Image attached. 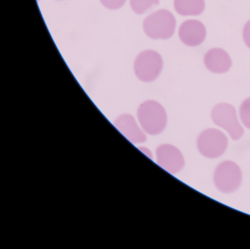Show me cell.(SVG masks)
Masks as SVG:
<instances>
[{
    "label": "cell",
    "mask_w": 250,
    "mask_h": 249,
    "mask_svg": "<svg viewBox=\"0 0 250 249\" xmlns=\"http://www.w3.org/2000/svg\"><path fill=\"white\" fill-rule=\"evenodd\" d=\"M139 124L145 133L157 136L166 128L167 115L164 107L154 100H147L139 107L137 111Z\"/></svg>",
    "instance_id": "6da1fadb"
},
{
    "label": "cell",
    "mask_w": 250,
    "mask_h": 249,
    "mask_svg": "<svg viewBox=\"0 0 250 249\" xmlns=\"http://www.w3.org/2000/svg\"><path fill=\"white\" fill-rule=\"evenodd\" d=\"M176 20L167 10L161 9L146 17L143 30L149 38L155 40L170 39L175 33Z\"/></svg>",
    "instance_id": "7a4b0ae2"
},
{
    "label": "cell",
    "mask_w": 250,
    "mask_h": 249,
    "mask_svg": "<svg viewBox=\"0 0 250 249\" xmlns=\"http://www.w3.org/2000/svg\"><path fill=\"white\" fill-rule=\"evenodd\" d=\"M163 66L162 55L156 51L147 49L137 55L134 63V71L139 80L151 83L160 75Z\"/></svg>",
    "instance_id": "3957f363"
},
{
    "label": "cell",
    "mask_w": 250,
    "mask_h": 249,
    "mask_svg": "<svg viewBox=\"0 0 250 249\" xmlns=\"http://www.w3.org/2000/svg\"><path fill=\"white\" fill-rule=\"evenodd\" d=\"M211 118L213 122L224 129L232 140H238L244 136V128L238 121L236 110L233 105L217 104L212 109Z\"/></svg>",
    "instance_id": "277c9868"
},
{
    "label": "cell",
    "mask_w": 250,
    "mask_h": 249,
    "mask_svg": "<svg viewBox=\"0 0 250 249\" xmlns=\"http://www.w3.org/2000/svg\"><path fill=\"white\" fill-rule=\"evenodd\" d=\"M242 182L241 168L232 161H224L217 165L213 173V183L223 193L229 194L236 191Z\"/></svg>",
    "instance_id": "5b68a950"
},
{
    "label": "cell",
    "mask_w": 250,
    "mask_h": 249,
    "mask_svg": "<svg viewBox=\"0 0 250 249\" xmlns=\"http://www.w3.org/2000/svg\"><path fill=\"white\" fill-rule=\"evenodd\" d=\"M228 146V137L217 129L205 130L197 139V147L203 157L215 159L222 156Z\"/></svg>",
    "instance_id": "8992f818"
},
{
    "label": "cell",
    "mask_w": 250,
    "mask_h": 249,
    "mask_svg": "<svg viewBox=\"0 0 250 249\" xmlns=\"http://www.w3.org/2000/svg\"><path fill=\"white\" fill-rule=\"evenodd\" d=\"M156 155L158 165L169 174H178L185 165L184 155L173 145H160L156 149Z\"/></svg>",
    "instance_id": "52a82bcc"
},
{
    "label": "cell",
    "mask_w": 250,
    "mask_h": 249,
    "mask_svg": "<svg viewBox=\"0 0 250 249\" xmlns=\"http://www.w3.org/2000/svg\"><path fill=\"white\" fill-rule=\"evenodd\" d=\"M114 125L133 144L143 143L147 140L144 130L130 114L120 115L114 121Z\"/></svg>",
    "instance_id": "ba28073f"
},
{
    "label": "cell",
    "mask_w": 250,
    "mask_h": 249,
    "mask_svg": "<svg viewBox=\"0 0 250 249\" xmlns=\"http://www.w3.org/2000/svg\"><path fill=\"white\" fill-rule=\"evenodd\" d=\"M206 29L201 22L195 20L184 22L178 30L181 42L188 46H200L206 38Z\"/></svg>",
    "instance_id": "9c48e42d"
},
{
    "label": "cell",
    "mask_w": 250,
    "mask_h": 249,
    "mask_svg": "<svg viewBox=\"0 0 250 249\" xmlns=\"http://www.w3.org/2000/svg\"><path fill=\"white\" fill-rule=\"evenodd\" d=\"M204 64L207 69L211 72L224 74L232 67V60L226 51L221 48H213L205 55Z\"/></svg>",
    "instance_id": "30bf717a"
},
{
    "label": "cell",
    "mask_w": 250,
    "mask_h": 249,
    "mask_svg": "<svg viewBox=\"0 0 250 249\" xmlns=\"http://www.w3.org/2000/svg\"><path fill=\"white\" fill-rule=\"evenodd\" d=\"M175 11L181 16H199L205 10V0H174Z\"/></svg>",
    "instance_id": "8fae6325"
},
{
    "label": "cell",
    "mask_w": 250,
    "mask_h": 249,
    "mask_svg": "<svg viewBox=\"0 0 250 249\" xmlns=\"http://www.w3.org/2000/svg\"><path fill=\"white\" fill-rule=\"evenodd\" d=\"M159 4V0H130L131 9L138 15L145 14Z\"/></svg>",
    "instance_id": "7c38bea8"
},
{
    "label": "cell",
    "mask_w": 250,
    "mask_h": 249,
    "mask_svg": "<svg viewBox=\"0 0 250 249\" xmlns=\"http://www.w3.org/2000/svg\"><path fill=\"white\" fill-rule=\"evenodd\" d=\"M239 116L243 125L250 130V97L247 98L241 103Z\"/></svg>",
    "instance_id": "4fadbf2b"
},
{
    "label": "cell",
    "mask_w": 250,
    "mask_h": 249,
    "mask_svg": "<svg viewBox=\"0 0 250 249\" xmlns=\"http://www.w3.org/2000/svg\"><path fill=\"white\" fill-rule=\"evenodd\" d=\"M102 5L109 10H118L122 8L126 0H100Z\"/></svg>",
    "instance_id": "5bb4252c"
},
{
    "label": "cell",
    "mask_w": 250,
    "mask_h": 249,
    "mask_svg": "<svg viewBox=\"0 0 250 249\" xmlns=\"http://www.w3.org/2000/svg\"><path fill=\"white\" fill-rule=\"evenodd\" d=\"M243 38H244V43L250 49V20L246 23L243 30Z\"/></svg>",
    "instance_id": "9a60e30c"
},
{
    "label": "cell",
    "mask_w": 250,
    "mask_h": 249,
    "mask_svg": "<svg viewBox=\"0 0 250 249\" xmlns=\"http://www.w3.org/2000/svg\"><path fill=\"white\" fill-rule=\"evenodd\" d=\"M139 149H140V150H141L145 155H147L150 159H153V155H152V152H150V149L146 147H139Z\"/></svg>",
    "instance_id": "2e32d148"
},
{
    "label": "cell",
    "mask_w": 250,
    "mask_h": 249,
    "mask_svg": "<svg viewBox=\"0 0 250 249\" xmlns=\"http://www.w3.org/2000/svg\"><path fill=\"white\" fill-rule=\"evenodd\" d=\"M37 1H39V0H37Z\"/></svg>",
    "instance_id": "e0dca14e"
}]
</instances>
